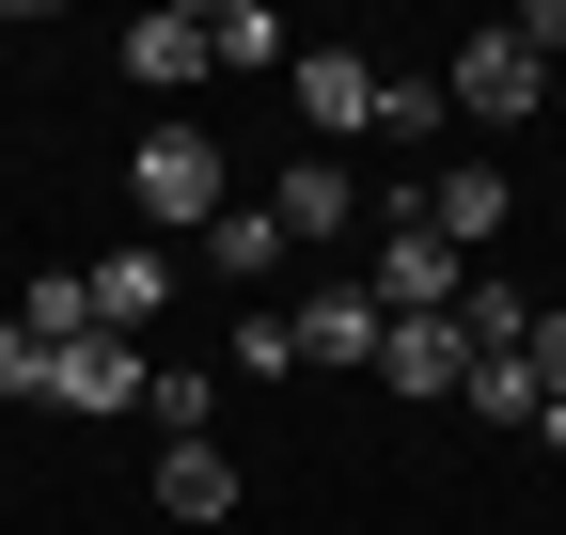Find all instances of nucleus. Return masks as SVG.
<instances>
[{
	"mask_svg": "<svg viewBox=\"0 0 566 535\" xmlns=\"http://www.w3.org/2000/svg\"><path fill=\"white\" fill-rule=\"evenodd\" d=\"M126 206L158 221V237H205V221L237 206V158H221V143H205V126L174 111V126H142V158H126Z\"/></svg>",
	"mask_w": 566,
	"mask_h": 535,
	"instance_id": "1",
	"label": "nucleus"
},
{
	"mask_svg": "<svg viewBox=\"0 0 566 535\" xmlns=\"http://www.w3.org/2000/svg\"><path fill=\"white\" fill-rule=\"evenodd\" d=\"M535 95H551V63H535L520 32H472V48L441 63V111H472V126H520Z\"/></svg>",
	"mask_w": 566,
	"mask_h": 535,
	"instance_id": "2",
	"label": "nucleus"
},
{
	"mask_svg": "<svg viewBox=\"0 0 566 535\" xmlns=\"http://www.w3.org/2000/svg\"><path fill=\"white\" fill-rule=\"evenodd\" d=\"M363 284H378V315H457V284H472V268L441 252V237H424L409 206L378 221V268H363Z\"/></svg>",
	"mask_w": 566,
	"mask_h": 535,
	"instance_id": "3",
	"label": "nucleus"
},
{
	"mask_svg": "<svg viewBox=\"0 0 566 535\" xmlns=\"http://www.w3.org/2000/svg\"><path fill=\"white\" fill-rule=\"evenodd\" d=\"M283 331H300V363H346V378H378V284H315V300H283Z\"/></svg>",
	"mask_w": 566,
	"mask_h": 535,
	"instance_id": "4",
	"label": "nucleus"
},
{
	"mask_svg": "<svg viewBox=\"0 0 566 535\" xmlns=\"http://www.w3.org/2000/svg\"><path fill=\"white\" fill-rule=\"evenodd\" d=\"M142 347H111V331H80V347H48V410H80V426H111V410H142Z\"/></svg>",
	"mask_w": 566,
	"mask_h": 535,
	"instance_id": "5",
	"label": "nucleus"
},
{
	"mask_svg": "<svg viewBox=\"0 0 566 535\" xmlns=\"http://www.w3.org/2000/svg\"><path fill=\"white\" fill-rule=\"evenodd\" d=\"M126 80H142V95H189V80H221V48H205V17H189V0L126 17Z\"/></svg>",
	"mask_w": 566,
	"mask_h": 535,
	"instance_id": "6",
	"label": "nucleus"
},
{
	"mask_svg": "<svg viewBox=\"0 0 566 535\" xmlns=\"http://www.w3.org/2000/svg\"><path fill=\"white\" fill-rule=\"evenodd\" d=\"M300 111H315V143H363L378 126V63L363 48H300Z\"/></svg>",
	"mask_w": 566,
	"mask_h": 535,
	"instance_id": "7",
	"label": "nucleus"
},
{
	"mask_svg": "<svg viewBox=\"0 0 566 535\" xmlns=\"http://www.w3.org/2000/svg\"><path fill=\"white\" fill-rule=\"evenodd\" d=\"M268 221H283V252H315V237L363 221V174H346V158H300V174L268 189Z\"/></svg>",
	"mask_w": 566,
	"mask_h": 535,
	"instance_id": "8",
	"label": "nucleus"
},
{
	"mask_svg": "<svg viewBox=\"0 0 566 535\" xmlns=\"http://www.w3.org/2000/svg\"><path fill=\"white\" fill-rule=\"evenodd\" d=\"M80 300H95V331H111V347H142V315L174 300V252L142 237V252H111V268H80Z\"/></svg>",
	"mask_w": 566,
	"mask_h": 535,
	"instance_id": "9",
	"label": "nucleus"
},
{
	"mask_svg": "<svg viewBox=\"0 0 566 535\" xmlns=\"http://www.w3.org/2000/svg\"><path fill=\"white\" fill-rule=\"evenodd\" d=\"M378 378H394V394H457V378H472L457 315H394V331H378Z\"/></svg>",
	"mask_w": 566,
	"mask_h": 535,
	"instance_id": "10",
	"label": "nucleus"
},
{
	"mask_svg": "<svg viewBox=\"0 0 566 535\" xmlns=\"http://www.w3.org/2000/svg\"><path fill=\"white\" fill-rule=\"evenodd\" d=\"M158 520H189V535L237 520V457L221 441H158Z\"/></svg>",
	"mask_w": 566,
	"mask_h": 535,
	"instance_id": "11",
	"label": "nucleus"
},
{
	"mask_svg": "<svg viewBox=\"0 0 566 535\" xmlns=\"http://www.w3.org/2000/svg\"><path fill=\"white\" fill-rule=\"evenodd\" d=\"M205 252H221V284H237V300L283 284V221H268V206H221V221H205Z\"/></svg>",
	"mask_w": 566,
	"mask_h": 535,
	"instance_id": "12",
	"label": "nucleus"
},
{
	"mask_svg": "<svg viewBox=\"0 0 566 535\" xmlns=\"http://www.w3.org/2000/svg\"><path fill=\"white\" fill-rule=\"evenodd\" d=\"M457 394H472V410H488V426H535V410H551V394H535V363H520V347H504V363H472Z\"/></svg>",
	"mask_w": 566,
	"mask_h": 535,
	"instance_id": "13",
	"label": "nucleus"
},
{
	"mask_svg": "<svg viewBox=\"0 0 566 535\" xmlns=\"http://www.w3.org/2000/svg\"><path fill=\"white\" fill-rule=\"evenodd\" d=\"M205 48H221V80H237V63H283V17H268V0H221Z\"/></svg>",
	"mask_w": 566,
	"mask_h": 535,
	"instance_id": "14",
	"label": "nucleus"
},
{
	"mask_svg": "<svg viewBox=\"0 0 566 535\" xmlns=\"http://www.w3.org/2000/svg\"><path fill=\"white\" fill-rule=\"evenodd\" d=\"M237 378H300V331H283V300L237 315Z\"/></svg>",
	"mask_w": 566,
	"mask_h": 535,
	"instance_id": "15",
	"label": "nucleus"
},
{
	"mask_svg": "<svg viewBox=\"0 0 566 535\" xmlns=\"http://www.w3.org/2000/svg\"><path fill=\"white\" fill-rule=\"evenodd\" d=\"M142 410H158V426H174V441H205V410H221V394H205V378H189V363H158V378H142Z\"/></svg>",
	"mask_w": 566,
	"mask_h": 535,
	"instance_id": "16",
	"label": "nucleus"
},
{
	"mask_svg": "<svg viewBox=\"0 0 566 535\" xmlns=\"http://www.w3.org/2000/svg\"><path fill=\"white\" fill-rule=\"evenodd\" d=\"M424 126H441V80H378V126H363V143H424Z\"/></svg>",
	"mask_w": 566,
	"mask_h": 535,
	"instance_id": "17",
	"label": "nucleus"
},
{
	"mask_svg": "<svg viewBox=\"0 0 566 535\" xmlns=\"http://www.w3.org/2000/svg\"><path fill=\"white\" fill-rule=\"evenodd\" d=\"M32 394H48V347H32L17 315H0V410H32Z\"/></svg>",
	"mask_w": 566,
	"mask_h": 535,
	"instance_id": "18",
	"label": "nucleus"
},
{
	"mask_svg": "<svg viewBox=\"0 0 566 535\" xmlns=\"http://www.w3.org/2000/svg\"><path fill=\"white\" fill-rule=\"evenodd\" d=\"M520 48H535V63H566V0H520Z\"/></svg>",
	"mask_w": 566,
	"mask_h": 535,
	"instance_id": "19",
	"label": "nucleus"
},
{
	"mask_svg": "<svg viewBox=\"0 0 566 535\" xmlns=\"http://www.w3.org/2000/svg\"><path fill=\"white\" fill-rule=\"evenodd\" d=\"M535 441H566V394H551V410H535Z\"/></svg>",
	"mask_w": 566,
	"mask_h": 535,
	"instance_id": "20",
	"label": "nucleus"
},
{
	"mask_svg": "<svg viewBox=\"0 0 566 535\" xmlns=\"http://www.w3.org/2000/svg\"><path fill=\"white\" fill-rule=\"evenodd\" d=\"M0 48H17V17H0Z\"/></svg>",
	"mask_w": 566,
	"mask_h": 535,
	"instance_id": "21",
	"label": "nucleus"
}]
</instances>
